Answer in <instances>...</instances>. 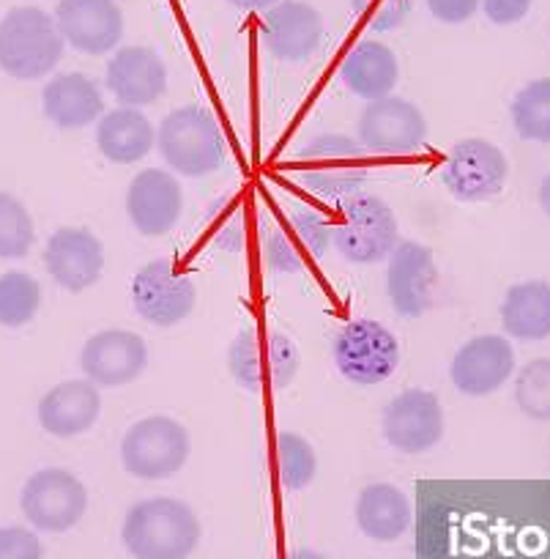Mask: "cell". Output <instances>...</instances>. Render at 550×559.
<instances>
[{"label": "cell", "instance_id": "cell-23", "mask_svg": "<svg viewBox=\"0 0 550 559\" xmlns=\"http://www.w3.org/2000/svg\"><path fill=\"white\" fill-rule=\"evenodd\" d=\"M101 412V395L91 381H63L39 401V423L58 439H72L94 428Z\"/></svg>", "mask_w": 550, "mask_h": 559}, {"label": "cell", "instance_id": "cell-1", "mask_svg": "<svg viewBox=\"0 0 550 559\" xmlns=\"http://www.w3.org/2000/svg\"><path fill=\"white\" fill-rule=\"evenodd\" d=\"M121 540L134 559H190L201 543V521L181 499H143L123 519Z\"/></svg>", "mask_w": 550, "mask_h": 559}, {"label": "cell", "instance_id": "cell-9", "mask_svg": "<svg viewBox=\"0 0 550 559\" xmlns=\"http://www.w3.org/2000/svg\"><path fill=\"white\" fill-rule=\"evenodd\" d=\"M301 185L323 198L356 195L367 181V159L359 140L348 134H321L310 140L299 165Z\"/></svg>", "mask_w": 550, "mask_h": 559}, {"label": "cell", "instance_id": "cell-15", "mask_svg": "<svg viewBox=\"0 0 550 559\" xmlns=\"http://www.w3.org/2000/svg\"><path fill=\"white\" fill-rule=\"evenodd\" d=\"M435 283H439V269L430 247L408 239L392 250L386 263V294L397 313L406 319H419L428 313L433 308Z\"/></svg>", "mask_w": 550, "mask_h": 559}, {"label": "cell", "instance_id": "cell-33", "mask_svg": "<svg viewBox=\"0 0 550 559\" xmlns=\"http://www.w3.org/2000/svg\"><path fill=\"white\" fill-rule=\"evenodd\" d=\"M34 247V219L9 192H0V258H25Z\"/></svg>", "mask_w": 550, "mask_h": 559}, {"label": "cell", "instance_id": "cell-2", "mask_svg": "<svg viewBox=\"0 0 550 559\" xmlns=\"http://www.w3.org/2000/svg\"><path fill=\"white\" fill-rule=\"evenodd\" d=\"M156 148L170 170L187 179H203L225 163V132L212 110L187 105L162 118Z\"/></svg>", "mask_w": 550, "mask_h": 559}, {"label": "cell", "instance_id": "cell-7", "mask_svg": "<svg viewBox=\"0 0 550 559\" xmlns=\"http://www.w3.org/2000/svg\"><path fill=\"white\" fill-rule=\"evenodd\" d=\"M334 223L307 203H296L283 219H274L263 236V255L279 274H299L321 261L332 245Z\"/></svg>", "mask_w": 550, "mask_h": 559}, {"label": "cell", "instance_id": "cell-10", "mask_svg": "<svg viewBox=\"0 0 550 559\" xmlns=\"http://www.w3.org/2000/svg\"><path fill=\"white\" fill-rule=\"evenodd\" d=\"M132 302L143 321L154 326H176L190 319L198 302L195 280L183 274L170 258H156L138 269L132 280Z\"/></svg>", "mask_w": 550, "mask_h": 559}, {"label": "cell", "instance_id": "cell-14", "mask_svg": "<svg viewBox=\"0 0 550 559\" xmlns=\"http://www.w3.org/2000/svg\"><path fill=\"white\" fill-rule=\"evenodd\" d=\"M384 439L403 455H422L444 437V408L428 390H406L392 397L381 417Z\"/></svg>", "mask_w": 550, "mask_h": 559}, {"label": "cell", "instance_id": "cell-38", "mask_svg": "<svg viewBox=\"0 0 550 559\" xmlns=\"http://www.w3.org/2000/svg\"><path fill=\"white\" fill-rule=\"evenodd\" d=\"M482 9L490 23L495 25H515L531 9V0H482Z\"/></svg>", "mask_w": 550, "mask_h": 559}, {"label": "cell", "instance_id": "cell-37", "mask_svg": "<svg viewBox=\"0 0 550 559\" xmlns=\"http://www.w3.org/2000/svg\"><path fill=\"white\" fill-rule=\"evenodd\" d=\"M479 0H428V9L439 23L461 25L474 17Z\"/></svg>", "mask_w": 550, "mask_h": 559}, {"label": "cell", "instance_id": "cell-24", "mask_svg": "<svg viewBox=\"0 0 550 559\" xmlns=\"http://www.w3.org/2000/svg\"><path fill=\"white\" fill-rule=\"evenodd\" d=\"M339 78L350 94L375 102L392 96V88L400 78V67H397V56L392 52V47H386L384 41L361 39L345 52Z\"/></svg>", "mask_w": 550, "mask_h": 559}, {"label": "cell", "instance_id": "cell-4", "mask_svg": "<svg viewBox=\"0 0 550 559\" xmlns=\"http://www.w3.org/2000/svg\"><path fill=\"white\" fill-rule=\"evenodd\" d=\"M332 245L350 263H381L400 245L397 217L390 203L379 195L343 198L339 219L332 228Z\"/></svg>", "mask_w": 550, "mask_h": 559}, {"label": "cell", "instance_id": "cell-21", "mask_svg": "<svg viewBox=\"0 0 550 559\" xmlns=\"http://www.w3.org/2000/svg\"><path fill=\"white\" fill-rule=\"evenodd\" d=\"M263 45L279 61H307L323 36V17L304 0H279L263 17Z\"/></svg>", "mask_w": 550, "mask_h": 559}, {"label": "cell", "instance_id": "cell-16", "mask_svg": "<svg viewBox=\"0 0 550 559\" xmlns=\"http://www.w3.org/2000/svg\"><path fill=\"white\" fill-rule=\"evenodd\" d=\"M148 365V348L129 330H101L83 346L80 368L96 386H123L140 379Z\"/></svg>", "mask_w": 550, "mask_h": 559}, {"label": "cell", "instance_id": "cell-39", "mask_svg": "<svg viewBox=\"0 0 550 559\" xmlns=\"http://www.w3.org/2000/svg\"><path fill=\"white\" fill-rule=\"evenodd\" d=\"M228 3L241 12H268L272 7H277L279 0H228Z\"/></svg>", "mask_w": 550, "mask_h": 559}, {"label": "cell", "instance_id": "cell-31", "mask_svg": "<svg viewBox=\"0 0 550 559\" xmlns=\"http://www.w3.org/2000/svg\"><path fill=\"white\" fill-rule=\"evenodd\" d=\"M277 464L279 480L288 491H301L310 486L318 475L315 448L301 433L283 431L277 437Z\"/></svg>", "mask_w": 550, "mask_h": 559}, {"label": "cell", "instance_id": "cell-27", "mask_svg": "<svg viewBox=\"0 0 550 559\" xmlns=\"http://www.w3.org/2000/svg\"><path fill=\"white\" fill-rule=\"evenodd\" d=\"M356 526L370 540H397L411 526V502L392 483H373L356 499Z\"/></svg>", "mask_w": 550, "mask_h": 559}, {"label": "cell", "instance_id": "cell-18", "mask_svg": "<svg viewBox=\"0 0 550 559\" xmlns=\"http://www.w3.org/2000/svg\"><path fill=\"white\" fill-rule=\"evenodd\" d=\"M45 266L67 292L96 286L105 272V247L88 228H58L45 247Z\"/></svg>", "mask_w": 550, "mask_h": 559}, {"label": "cell", "instance_id": "cell-6", "mask_svg": "<svg viewBox=\"0 0 550 559\" xmlns=\"http://www.w3.org/2000/svg\"><path fill=\"white\" fill-rule=\"evenodd\" d=\"M190 431L178 419L154 414L138 419L121 439L123 469L140 480H165L183 469L190 459Z\"/></svg>", "mask_w": 550, "mask_h": 559}, {"label": "cell", "instance_id": "cell-17", "mask_svg": "<svg viewBox=\"0 0 550 559\" xmlns=\"http://www.w3.org/2000/svg\"><path fill=\"white\" fill-rule=\"evenodd\" d=\"M183 212V190L167 170L151 168L132 179L127 190V217L143 236H165Z\"/></svg>", "mask_w": 550, "mask_h": 559}, {"label": "cell", "instance_id": "cell-11", "mask_svg": "<svg viewBox=\"0 0 550 559\" xmlns=\"http://www.w3.org/2000/svg\"><path fill=\"white\" fill-rule=\"evenodd\" d=\"M510 176V163L495 143L485 138L461 140L441 165L446 192L461 203H482L499 195Z\"/></svg>", "mask_w": 550, "mask_h": 559}, {"label": "cell", "instance_id": "cell-29", "mask_svg": "<svg viewBox=\"0 0 550 559\" xmlns=\"http://www.w3.org/2000/svg\"><path fill=\"white\" fill-rule=\"evenodd\" d=\"M510 116L512 127L523 140L550 143V78L523 85L512 99Z\"/></svg>", "mask_w": 550, "mask_h": 559}, {"label": "cell", "instance_id": "cell-34", "mask_svg": "<svg viewBox=\"0 0 550 559\" xmlns=\"http://www.w3.org/2000/svg\"><path fill=\"white\" fill-rule=\"evenodd\" d=\"M208 223L214 228V245L223 247L228 252H241L247 245V223H244V206H241L239 195H228L212 209Z\"/></svg>", "mask_w": 550, "mask_h": 559}, {"label": "cell", "instance_id": "cell-20", "mask_svg": "<svg viewBox=\"0 0 550 559\" xmlns=\"http://www.w3.org/2000/svg\"><path fill=\"white\" fill-rule=\"evenodd\" d=\"M515 370V352L501 335H479L452 357V384L468 397H485L499 390Z\"/></svg>", "mask_w": 550, "mask_h": 559}, {"label": "cell", "instance_id": "cell-26", "mask_svg": "<svg viewBox=\"0 0 550 559\" xmlns=\"http://www.w3.org/2000/svg\"><path fill=\"white\" fill-rule=\"evenodd\" d=\"M156 132L148 116L138 107H118L101 116L96 127V146L101 157L116 165H134L151 154Z\"/></svg>", "mask_w": 550, "mask_h": 559}, {"label": "cell", "instance_id": "cell-8", "mask_svg": "<svg viewBox=\"0 0 550 559\" xmlns=\"http://www.w3.org/2000/svg\"><path fill=\"white\" fill-rule=\"evenodd\" d=\"M334 365L350 384L373 386L392 379L400 365V343L381 321L356 319L334 337Z\"/></svg>", "mask_w": 550, "mask_h": 559}, {"label": "cell", "instance_id": "cell-35", "mask_svg": "<svg viewBox=\"0 0 550 559\" xmlns=\"http://www.w3.org/2000/svg\"><path fill=\"white\" fill-rule=\"evenodd\" d=\"M414 0H354V12L373 31H395L406 23Z\"/></svg>", "mask_w": 550, "mask_h": 559}, {"label": "cell", "instance_id": "cell-12", "mask_svg": "<svg viewBox=\"0 0 550 559\" xmlns=\"http://www.w3.org/2000/svg\"><path fill=\"white\" fill-rule=\"evenodd\" d=\"M356 134L364 152L386 154V157H403L414 154L428 140V121L414 102L400 96H384V99L367 102L361 110Z\"/></svg>", "mask_w": 550, "mask_h": 559}, {"label": "cell", "instance_id": "cell-40", "mask_svg": "<svg viewBox=\"0 0 550 559\" xmlns=\"http://www.w3.org/2000/svg\"><path fill=\"white\" fill-rule=\"evenodd\" d=\"M539 206L550 217V176H545L542 185H539Z\"/></svg>", "mask_w": 550, "mask_h": 559}, {"label": "cell", "instance_id": "cell-22", "mask_svg": "<svg viewBox=\"0 0 550 559\" xmlns=\"http://www.w3.org/2000/svg\"><path fill=\"white\" fill-rule=\"evenodd\" d=\"M107 88L121 107L154 105L167 91V67L151 47H123L107 63Z\"/></svg>", "mask_w": 550, "mask_h": 559}, {"label": "cell", "instance_id": "cell-28", "mask_svg": "<svg viewBox=\"0 0 550 559\" xmlns=\"http://www.w3.org/2000/svg\"><path fill=\"white\" fill-rule=\"evenodd\" d=\"M501 326L517 341L550 337V283L526 280L512 286L501 302Z\"/></svg>", "mask_w": 550, "mask_h": 559}, {"label": "cell", "instance_id": "cell-13", "mask_svg": "<svg viewBox=\"0 0 550 559\" xmlns=\"http://www.w3.org/2000/svg\"><path fill=\"white\" fill-rule=\"evenodd\" d=\"M20 504L36 530L67 532L77 526L88 510V491L72 472L50 466L28 477Z\"/></svg>", "mask_w": 550, "mask_h": 559}, {"label": "cell", "instance_id": "cell-41", "mask_svg": "<svg viewBox=\"0 0 550 559\" xmlns=\"http://www.w3.org/2000/svg\"><path fill=\"white\" fill-rule=\"evenodd\" d=\"M288 559H326V557H323V554H318V551H312V548H299V551L290 554Z\"/></svg>", "mask_w": 550, "mask_h": 559}, {"label": "cell", "instance_id": "cell-32", "mask_svg": "<svg viewBox=\"0 0 550 559\" xmlns=\"http://www.w3.org/2000/svg\"><path fill=\"white\" fill-rule=\"evenodd\" d=\"M515 403L526 417L537 423L550 419V359L539 357L523 365L515 381Z\"/></svg>", "mask_w": 550, "mask_h": 559}, {"label": "cell", "instance_id": "cell-36", "mask_svg": "<svg viewBox=\"0 0 550 559\" xmlns=\"http://www.w3.org/2000/svg\"><path fill=\"white\" fill-rule=\"evenodd\" d=\"M0 559H45L39 537L25 526H0Z\"/></svg>", "mask_w": 550, "mask_h": 559}, {"label": "cell", "instance_id": "cell-3", "mask_svg": "<svg viewBox=\"0 0 550 559\" xmlns=\"http://www.w3.org/2000/svg\"><path fill=\"white\" fill-rule=\"evenodd\" d=\"M63 36L56 17L36 7H17L0 20V69L14 80H39L58 67Z\"/></svg>", "mask_w": 550, "mask_h": 559}, {"label": "cell", "instance_id": "cell-25", "mask_svg": "<svg viewBox=\"0 0 550 559\" xmlns=\"http://www.w3.org/2000/svg\"><path fill=\"white\" fill-rule=\"evenodd\" d=\"M41 107L58 129H83L91 127L96 118H101L105 99H101L99 85L88 74L69 72L58 74L45 85Z\"/></svg>", "mask_w": 550, "mask_h": 559}, {"label": "cell", "instance_id": "cell-19", "mask_svg": "<svg viewBox=\"0 0 550 559\" xmlns=\"http://www.w3.org/2000/svg\"><path fill=\"white\" fill-rule=\"evenodd\" d=\"M56 23L63 41L88 56H105L123 39V14L112 0H61Z\"/></svg>", "mask_w": 550, "mask_h": 559}, {"label": "cell", "instance_id": "cell-5", "mask_svg": "<svg viewBox=\"0 0 550 559\" xmlns=\"http://www.w3.org/2000/svg\"><path fill=\"white\" fill-rule=\"evenodd\" d=\"M228 368L247 392H279L299 373L301 354L283 332L244 330L230 343Z\"/></svg>", "mask_w": 550, "mask_h": 559}, {"label": "cell", "instance_id": "cell-30", "mask_svg": "<svg viewBox=\"0 0 550 559\" xmlns=\"http://www.w3.org/2000/svg\"><path fill=\"white\" fill-rule=\"evenodd\" d=\"M41 302V288L31 274H0V326H25L36 316Z\"/></svg>", "mask_w": 550, "mask_h": 559}]
</instances>
